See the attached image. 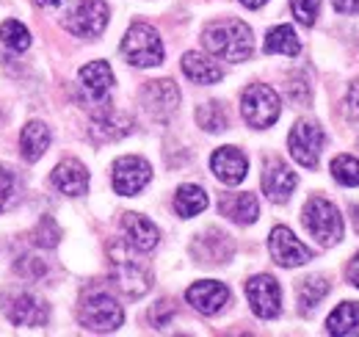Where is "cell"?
<instances>
[{"instance_id": "cell-23", "label": "cell", "mask_w": 359, "mask_h": 337, "mask_svg": "<svg viewBox=\"0 0 359 337\" xmlns=\"http://www.w3.org/2000/svg\"><path fill=\"white\" fill-rule=\"evenodd\" d=\"M359 326V304L357 301H343L329 318H326V332L329 335H351Z\"/></svg>"}, {"instance_id": "cell-34", "label": "cell", "mask_w": 359, "mask_h": 337, "mask_svg": "<svg viewBox=\"0 0 359 337\" xmlns=\"http://www.w3.org/2000/svg\"><path fill=\"white\" fill-rule=\"evenodd\" d=\"M58 227H55V221L53 218H42V224L36 227V244H42V246H55L58 244Z\"/></svg>"}, {"instance_id": "cell-9", "label": "cell", "mask_w": 359, "mask_h": 337, "mask_svg": "<svg viewBox=\"0 0 359 337\" xmlns=\"http://www.w3.org/2000/svg\"><path fill=\"white\" fill-rule=\"evenodd\" d=\"M108 25V6L105 0H83L67 20V28L75 34V37H83V39H94L105 31Z\"/></svg>"}, {"instance_id": "cell-4", "label": "cell", "mask_w": 359, "mask_h": 337, "mask_svg": "<svg viewBox=\"0 0 359 337\" xmlns=\"http://www.w3.org/2000/svg\"><path fill=\"white\" fill-rule=\"evenodd\" d=\"M122 53L133 67H158L163 61V42L155 28L135 22L122 39Z\"/></svg>"}, {"instance_id": "cell-1", "label": "cell", "mask_w": 359, "mask_h": 337, "mask_svg": "<svg viewBox=\"0 0 359 337\" xmlns=\"http://www.w3.org/2000/svg\"><path fill=\"white\" fill-rule=\"evenodd\" d=\"M202 42L216 58H224L232 64H241L255 53L252 28L241 20H219L213 25H208Z\"/></svg>"}, {"instance_id": "cell-8", "label": "cell", "mask_w": 359, "mask_h": 337, "mask_svg": "<svg viewBox=\"0 0 359 337\" xmlns=\"http://www.w3.org/2000/svg\"><path fill=\"white\" fill-rule=\"evenodd\" d=\"M246 296H249V304H252V310H255L257 318H276L279 310H282L279 282L273 277H269V274L252 277L246 282Z\"/></svg>"}, {"instance_id": "cell-17", "label": "cell", "mask_w": 359, "mask_h": 337, "mask_svg": "<svg viewBox=\"0 0 359 337\" xmlns=\"http://www.w3.org/2000/svg\"><path fill=\"white\" fill-rule=\"evenodd\" d=\"M53 185L67 197H81L89 188V171L81 161H61L53 171Z\"/></svg>"}, {"instance_id": "cell-27", "label": "cell", "mask_w": 359, "mask_h": 337, "mask_svg": "<svg viewBox=\"0 0 359 337\" xmlns=\"http://www.w3.org/2000/svg\"><path fill=\"white\" fill-rule=\"evenodd\" d=\"M0 39L6 47H11V50H28L31 47V34H28V28L22 25V22H17V20H6L3 25H0Z\"/></svg>"}, {"instance_id": "cell-36", "label": "cell", "mask_w": 359, "mask_h": 337, "mask_svg": "<svg viewBox=\"0 0 359 337\" xmlns=\"http://www.w3.org/2000/svg\"><path fill=\"white\" fill-rule=\"evenodd\" d=\"M172 312H175L172 301H158V304H155V310H152V318H155L152 324H155L158 329H161V326H166V321H169V315H172Z\"/></svg>"}, {"instance_id": "cell-29", "label": "cell", "mask_w": 359, "mask_h": 337, "mask_svg": "<svg viewBox=\"0 0 359 337\" xmlns=\"http://www.w3.org/2000/svg\"><path fill=\"white\" fill-rule=\"evenodd\" d=\"M332 177L340 185H359V158H354V155H337L332 161Z\"/></svg>"}, {"instance_id": "cell-40", "label": "cell", "mask_w": 359, "mask_h": 337, "mask_svg": "<svg viewBox=\"0 0 359 337\" xmlns=\"http://www.w3.org/2000/svg\"><path fill=\"white\" fill-rule=\"evenodd\" d=\"M241 3H243L246 8H260V6H266L269 0H241Z\"/></svg>"}, {"instance_id": "cell-22", "label": "cell", "mask_w": 359, "mask_h": 337, "mask_svg": "<svg viewBox=\"0 0 359 337\" xmlns=\"http://www.w3.org/2000/svg\"><path fill=\"white\" fill-rule=\"evenodd\" d=\"M20 147H22V158L25 161H39L45 155V150L50 147V130L45 122L34 119L22 127V136H20Z\"/></svg>"}, {"instance_id": "cell-15", "label": "cell", "mask_w": 359, "mask_h": 337, "mask_svg": "<svg viewBox=\"0 0 359 337\" xmlns=\"http://www.w3.org/2000/svg\"><path fill=\"white\" fill-rule=\"evenodd\" d=\"M210 168H213V174H216L222 183H226V185H238V183L246 177L249 161H246V155H243L238 147H222V150L213 152Z\"/></svg>"}, {"instance_id": "cell-26", "label": "cell", "mask_w": 359, "mask_h": 337, "mask_svg": "<svg viewBox=\"0 0 359 337\" xmlns=\"http://www.w3.org/2000/svg\"><path fill=\"white\" fill-rule=\"evenodd\" d=\"M302 42L290 25H276L266 37V53H282V55H299Z\"/></svg>"}, {"instance_id": "cell-38", "label": "cell", "mask_w": 359, "mask_h": 337, "mask_svg": "<svg viewBox=\"0 0 359 337\" xmlns=\"http://www.w3.org/2000/svg\"><path fill=\"white\" fill-rule=\"evenodd\" d=\"M340 14H359V0H332Z\"/></svg>"}, {"instance_id": "cell-18", "label": "cell", "mask_w": 359, "mask_h": 337, "mask_svg": "<svg viewBox=\"0 0 359 337\" xmlns=\"http://www.w3.org/2000/svg\"><path fill=\"white\" fill-rule=\"evenodd\" d=\"M296 188V174L282 161H271L263 171V191L271 202H287Z\"/></svg>"}, {"instance_id": "cell-31", "label": "cell", "mask_w": 359, "mask_h": 337, "mask_svg": "<svg viewBox=\"0 0 359 337\" xmlns=\"http://www.w3.org/2000/svg\"><path fill=\"white\" fill-rule=\"evenodd\" d=\"M326 293H329V282L323 277H310V279H304L299 285V301H302V307H315Z\"/></svg>"}, {"instance_id": "cell-25", "label": "cell", "mask_w": 359, "mask_h": 337, "mask_svg": "<svg viewBox=\"0 0 359 337\" xmlns=\"http://www.w3.org/2000/svg\"><path fill=\"white\" fill-rule=\"evenodd\" d=\"M205 208H208V194L199 185H180L177 194H175V211L182 218H191V216L202 213Z\"/></svg>"}, {"instance_id": "cell-24", "label": "cell", "mask_w": 359, "mask_h": 337, "mask_svg": "<svg viewBox=\"0 0 359 337\" xmlns=\"http://www.w3.org/2000/svg\"><path fill=\"white\" fill-rule=\"evenodd\" d=\"M125 133H130V122L125 119V117H119L116 111H105L102 117H97L94 119V127H91V136L97 138V141H114V138H119V136H125Z\"/></svg>"}, {"instance_id": "cell-41", "label": "cell", "mask_w": 359, "mask_h": 337, "mask_svg": "<svg viewBox=\"0 0 359 337\" xmlns=\"http://www.w3.org/2000/svg\"><path fill=\"white\" fill-rule=\"evenodd\" d=\"M39 6H45V8H55V6H61L64 0H36Z\"/></svg>"}, {"instance_id": "cell-12", "label": "cell", "mask_w": 359, "mask_h": 337, "mask_svg": "<svg viewBox=\"0 0 359 337\" xmlns=\"http://www.w3.org/2000/svg\"><path fill=\"white\" fill-rule=\"evenodd\" d=\"M141 103H144V108L149 111L152 119L166 122V119L177 111L180 91H177V86H175V81H152V84L144 86Z\"/></svg>"}, {"instance_id": "cell-5", "label": "cell", "mask_w": 359, "mask_h": 337, "mask_svg": "<svg viewBox=\"0 0 359 337\" xmlns=\"http://www.w3.org/2000/svg\"><path fill=\"white\" fill-rule=\"evenodd\" d=\"M279 111H282V103L271 86L252 84L241 97V114L252 127H260V130L271 127L279 119Z\"/></svg>"}, {"instance_id": "cell-20", "label": "cell", "mask_w": 359, "mask_h": 337, "mask_svg": "<svg viewBox=\"0 0 359 337\" xmlns=\"http://www.w3.org/2000/svg\"><path fill=\"white\" fill-rule=\"evenodd\" d=\"M182 72H185L194 84H202V86L219 84L222 75H224L222 67H219L213 58L202 55V53H185V55H182Z\"/></svg>"}, {"instance_id": "cell-37", "label": "cell", "mask_w": 359, "mask_h": 337, "mask_svg": "<svg viewBox=\"0 0 359 337\" xmlns=\"http://www.w3.org/2000/svg\"><path fill=\"white\" fill-rule=\"evenodd\" d=\"M11 185H14V177H11L6 168H0V211H3V208H6V202H8Z\"/></svg>"}, {"instance_id": "cell-42", "label": "cell", "mask_w": 359, "mask_h": 337, "mask_svg": "<svg viewBox=\"0 0 359 337\" xmlns=\"http://www.w3.org/2000/svg\"><path fill=\"white\" fill-rule=\"evenodd\" d=\"M351 218H354V227H357V232H359V205L351 208Z\"/></svg>"}, {"instance_id": "cell-32", "label": "cell", "mask_w": 359, "mask_h": 337, "mask_svg": "<svg viewBox=\"0 0 359 337\" xmlns=\"http://www.w3.org/2000/svg\"><path fill=\"white\" fill-rule=\"evenodd\" d=\"M290 8H293V14H296V20L310 28V25H315V20H318L320 0H290Z\"/></svg>"}, {"instance_id": "cell-35", "label": "cell", "mask_w": 359, "mask_h": 337, "mask_svg": "<svg viewBox=\"0 0 359 337\" xmlns=\"http://www.w3.org/2000/svg\"><path fill=\"white\" fill-rule=\"evenodd\" d=\"M346 117L351 122H359V81L348 86V94H346Z\"/></svg>"}, {"instance_id": "cell-6", "label": "cell", "mask_w": 359, "mask_h": 337, "mask_svg": "<svg viewBox=\"0 0 359 337\" xmlns=\"http://www.w3.org/2000/svg\"><path fill=\"white\" fill-rule=\"evenodd\" d=\"M125 321L122 304L108 293H91L81 304V324L91 332H114Z\"/></svg>"}, {"instance_id": "cell-7", "label": "cell", "mask_w": 359, "mask_h": 337, "mask_svg": "<svg viewBox=\"0 0 359 337\" xmlns=\"http://www.w3.org/2000/svg\"><path fill=\"white\" fill-rule=\"evenodd\" d=\"M323 130L315 122H296L290 136H287V150L290 155L307 168L318 166V158H320V150H323Z\"/></svg>"}, {"instance_id": "cell-30", "label": "cell", "mask_w": 359, "mask_h": 337, "mask_svg": "<svg viewBox=\"0 0 359 337\" xmlns=\"http://www.w3.org/2000/svg\"><path fill=\"white\" fill-rule=\"evenodd\" d=\"M199 241L210 246L208 252H199V254H196V257H199L202 263H224L226 257H229L226 252H219V246H232V244H229V238H226L224 232H219V230H210V232H205V235H202Z\"/></svg>"}, {"instance_id": "cell-11", "label": "cell", "mask_w": 359, "mask_h": 337, "mask_svg": "<svg viewBox=\"0 0 359 337\" xmlns=\"http://www.w3.org/2000/svg\"><path fill=\"white\" fill-rule=\"evenodd\" d=\"M152 177V168L144 158L128 155L114 164V191L122 197H135Z\"/></svg>"}, {"instance_id": "cell-3", "label": "cell", "mask_w": 359, "mask_h": 337, "mask_svg": "<svg viewBox=\"0 0 359 337\" xmlns=\"http://www.w3.org/2000/svg\"><path fill=\"white\" fill-rule=\"evenodd\" d=\"M302 221H304L307 232L313 235L320 246H334L343 238V218H340V213H337V208L332 202H326L320 197H315V199H310L304 205Z\"/></svg>"}, {"instance_id": "cell-2", "label": "cell", "mask_w": 359, "mask_h": 337, "mask_svg": "<svg viewBox=\"0 0 359 337\" xmlns=\"http://www.w3.org/2000/svg\"><path fill=\"white\" fill-rule=\"evenodd\" d=\"M111 277L116 282V288L130 298H138L144 296L149 288H152V274L149 268L128 254V249L122 244H114L111 246Z\"/></svg>"}, {"instance_id": "cell-33", "label": "cell", "mask_w": 359, "mask_h": 337, "mask_svg": "<svg viewBox=\"0 0 359 337\" xmlns=\"http://www.w3.org/2000/svg\"><path fill=\"white\" fill-rule=\"evenodd\" d=\"M17 271H20L22 277H28V279H39V277H45L47 265L39 257H20V260H17Z\"/></svg>"}, {"instance_id": "cell-28", "label": "cell", "mask_w": 359, "mask_h": 337, "mask_svg": "<svg viewBox=\"0 0 359 337\" xmlns=\"http://www.w3.org/2000/svg\"><path fill=\"white\" fill-rule=\"evenodd\" d=\"M196 122H199V127H205V130H210V133L226 130V114H224V108H222V103H205V105H199Z\"/></svg>"}, {"instance_id": "cell-10", "label": "cell", "mask_w": 359, "mask_h": 337, "mask_svg": "<svg viewBox=\"0 0 359 337\" xmlns=\"http://www.w3.org/2000/svg\"><path fill=\"white\" fill-rule=\"evenodd\" d=\"M269 249L273 263H279L282 268H296V265H304L313 252L287 230V227H273L269 238Z\"/></svg>"}, {"instance_id": "cell-14", "label": "cell", "mask_w": 359, "mask_h": 337, "mask_svg": "<svg viewBox=\"0 0 359 337\" xmlns=\"http://www.w3.org/2000/svg\"><path fill=\"white\" fill-rule=\"evenodd\" d=\"M185 298H188V304L196 312L216 315V312L224 310V304L229 301V288L222 285V282H213V279H202V282H196V285L188 288Z\"/></svg>"}, {"instance_id": "cell-21", "label": "cell", "mask_w": 359, "mask_h": 337, "mask_svg": "<svg viewBox=\"0 0 359 337\" xmlns=\"http://www.w3.org/2000/svg\"><path fill=\"white\" fill-rule=\"evenodd\" d=\"M219 211L238 224H252L260 216V205L255 194H226L219 202Z\"/></svg>"}, {"instance_id": "cell-13", "label": "cell", "mask_w": 359, "mask_h": 337, "mask_svg": "<svg viewBox=\"0 0 359 337\" xmlns=\"http://www.w3.org/2000/svg\"><path fill=\"white\" fill-rule=\"evenodd\" d=\"M6 315L17 326H45L50 318V307L34 293H17L6 301Z\"/></svg>"}, {"instance_id": "cell-16", "label": "cell", "mask_w": 359, "mask_h": 337, "mask_svg": "<svg viewBox=\"0 0 359 337\" xmlns=\"http://www.w3.org/2000/svg\"><path fill=\"white\" fill-rule=\"evenodd\" d=\"M122 230H125V241L133 246L135 252H149V249L158 246L161 232H158V227H155L149 218H144L141 213H125V216H122Z\"/></svg>"}, {"instance_id": "cell-19", "label": "cell", "mask_w": 359, "mask_h": 337, "mask_svg": "<svg viewBox=\"0 0 359 337\" xmlns=\"http://www.w3.org/2000/svg\"><path fill=\"white\" fill-rule=\"evenodd\" d=\"M81 88L86 91L91 103H102L108 97V91L114 88V72L105 61H91L81 70Z\"/></svg>"}, {"instance_id": "cell-39", "label": "cell", "mask_w": 359, "mask_h": 337, "mask_svg": "<svg viewBox=\"0 0 359 337\" xmlns=\"http://www.w3.org/2000/svg\"><path fill=\"white\" fill-rule=\"evenodd\" d=\"M348 279H351V285L359 288V252L354 254V260H351V265H348Z\"/></svg>"}]
</instances>
